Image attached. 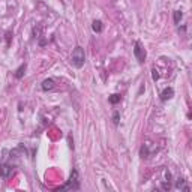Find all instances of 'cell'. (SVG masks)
Wrapping results in <instances>:
<instances>
[{"mask_svg":"<svg viewBox=\"0 0 192 192\" xmlns=\"http://www.w3.org/2000/svg\"><path fill=\"white\" fill-rule=\"evenodd\" d=\"M108 101H110V104L116 105V104H119L120 101H122V95H119V93H114V95H111L110 98H108Z\"/></svg>","mask_w":192,"mask_h":192,"instance_id":"cell-9","label":"cell"},{"mask_svg":"<svg viewBox=\"0 0 192 192\" xmlns=\"http://www.w3.org/2000/svg\"><path fill=\"white\" fill-rule=\"evenodd\" d=\"M80 189V176H78V170L74 168L71 173V177L66 182V185L59 188V191H78Z\"/></svg>","mask_w":192,"mask_h":192,"instance_id":"cell-1","label":"cell"},{"mask_svg":"<svg viewBox=\"0 0 192 192\" xmlns=\"http://www.w3.org/2000/svg\"><path fill=\"white\" fill-rule=\"evenodd\" d=\"M161 101L165 102V101H168V99H171L173 96H174V89L173 87H165L162 92H161Z\"/></svg>","mask_w":192,"mask_h":192,"instance_id":"cell-4","label":"cell"},{"mask_svg":"<svg viewBox=\"0 0 192 192\" xmlns=\"http://www.w3.org/2000/svg\"><path fill=\"white\" fill-rule=\"evenodd\" d=\"M182 17H183V14H182L180 11H174V23H176V24H179V23H180Z\"/></svg>","mask_w":192,"mask_h":192,"instance_id":"cell-10","label":"cell"},{"mask_svg":"<svg viewBox=\"0 0 192 192\" xmlns=\"http://www.w3.org/2000/svg\"><path fill=\"white\" fill-rule=\"evenodd\" d=\"M71 63H72V66H75L77 69H80L84 66V63H86V54H84L83 47L77 45V47L74 48L72 56H71Z\"/></svg>","mask_w":192,"mask_h":192,"instance_id":"cell-2","label":"cell"},{"mask_svg":"<svg viewBox=\"0 0 192 192\" xmlns=\"http://www.w3.org/2000/svg\"><path fill=\"white\" fill-rule=\"evenodd\" d=\"M54 80L53 78H47V80H44L42 81V84H41V87H42V90L44 92H50V90H53L54 89Z\"/></svg>","mask_w":192,"mask_h":192,"instance_id":"cell-5","label":"cell"},{"mask_svg":"<svg viewBox=\"0 0 192 192\" xmlns=\"http://www.w3.org/2000/svg\"><path fill=\"white\" fill-rule=\"evenodd\" d=\"M26 69H27V65H26V63H21V66L15 71V74H14L15 78H18V80H20V78H23V77H24V74H26Z\"/></svg>","mask_w":192,"mask_h":192,"instance_id":"cell-7","label":"cell"},{"mask_svg":"<svg viewBox=\"0 0 192 192\" xmlns=\"http://www.w3.org/2000/svg\"><path fill=\"white\" fill-rule=\"evenodd\" d=\"M176 188H177V189H180V191L189 192V186L185 185V180H183V179H179L177 182H176Z\"/></svg>","mask_w":192,"mask_h":192,"instance_id":"cell-8","label":"cell"},{"mask_svg":"<svg viewBox=\"0 0 192 192\" xmlns=\"http://www.w3.org/2000/svg\"><path fill=\"white\" fill-rule=\"evenodd\" d=\"M92 30L95 32V33H101L104 30V24L101 20H95L93 23H92Z\"/></svg>","mask_w":192,"mask_h":192,"instance_id":"cell-6","label":"cell"},{"mask_svg":"<svg viewBox=\"0 0 192 192\" xmlns=\"http://www.w3.org/2000/svg\"><path fill=\"white\" fill-rule=\"evenodd\" d=\"M113 122H114V125H119V122H120V113H119V111H114V114H113Z\"/></svg>","mask_w":192,"mask_h":192,"instance_id":"cell-11","label":"cell"},{"mask_svg":"<svg viewBox=\"0 0 192 192\" xmlns=\"http://www.w3.org/2000/svg\"><path fill=\"white\" fill-rule=\"evenodd\" d=\"M152 78H153V81H158L159 80V72L155 68L152 69Z\"/></svg>","mask_w":192,"mask_h":192,"instance_id":"cell-12","label":"cell"},{"mask_svg":"<svg viewBox=\"0 0 192 192\" xmlns=\"http://www.w3.org/2000/svg\"><path fill=\"white\" fill-rule=\"evenodd\" d=\"M134 56H135V59L138 60V63H144V62H146L147 53H146L143 44H141L140 41H135V44H134Z\"/></svg>","mask_w":192,"mask_h":192,"instance_id":"cell-3","label":"cell"}]
</instances>
